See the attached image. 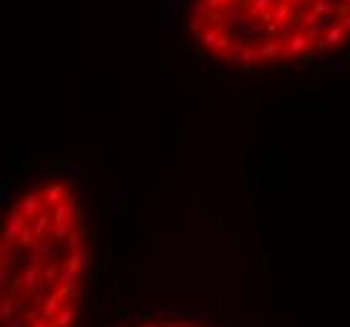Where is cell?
Masks as SVG:
<instances>
[{
  "label": "cell",
  "mask_w": 350,
  "mask_h": 327,
  "mask_svg": "<svg viewBox=\"0 0 350 327\" xmlns=\"http://www.w3.org/2000/svg\"><path fill=\"white\" fill-rule=\"evenodd\" d=\"M36 242H38V237L33 234V229H30V224H28V227L23 229V234L18 237V247H20V249H30Z\"/></svg>",
  "instance_id": "cell-26"
},
{
  "label": "cell",
  "mask_w": 350,
  "mask_h": 327,
  "mask_svg": "<svg viewBox=\"0 0 350 327\" xmlns=\"http://www.w3.org/2000/svg\"><path fill=\"white\" fill-rule=\"evenodd\" d=\"M73 320H76V305H73V300H68L63 305V310L58 312V317L53 320V327H73Z\"/></svg>",
  "instance_id": "cell-13"
},
{
  "label": "cell",
  "mask_w": 350,
  "mask_h": 327,
  "mask_svg": "<svg viewBox=\"0 0 350 327\" xmlns=\"http://www.w3.org/2000/svg\"><path fill=\"white\" fill-rule=\"evenodd\" d=\"M51 224H53V214H48V211H41L33 222H30V229H33V234L38 237V239H43V237H48V229H51Z\"/></svg>",
  "instance_id": "cell-11"
},
{
  "label": "cell",
  "mask_w": 350,
  "mask_h": 327,
  "mask_svg": "<svg viewBox=\"0 0 350 327\" xmlns=\"http://www.w3.org/2000/svg\"><path fill=\"white\" fill-rule=\"evenodd\" d=\"M340 23H343V25H345V28H348V30H350V13H345V15L340 18Z\"/></svg>",
  "instance_id": "cell-46"
},
{
  "label": "cell",
  "mask_w": 350,
  "mask_h": 327,
  "mask_svg": "<svg viewBox=\"0 0 350 327\" xmlns=\"http://www.w3.org/2000/svg\"><path fill=\"white\" fill-rule=\"evenodd\" d=\"M149 327H154V325H149Z\"/></svg>",
  "instance_id": "cell-50"
},
{
  "label": "cell",
  "mask_w": 350,
  "mask_h": 327,
  "mask_svg": "<svg viewBox=\"0 0 350 327\" xmlns=\"http://www.w3.org/2000/svg\"><path fill=\"white\" fill-rule=\"evenodd\" d=\"M66 196H68V192L63 189V184H51V187H46V192H43L46 204H51V206H56V204L66 201Z\"/></svg>",
  "instance_id": "cell-14"
},
{
  "label": "cell",
  "mask_w": 350,
  "mask_h": 327,
  "mask_svg": "<svg viewBox=\"0 0 350 327\" xmlns=\"http://www.w3.org/2000/svg\"><path fill=\"white\" fill-rule=\"evenodd\" d=\"M282 51H285L282 41H270L267 38L260 48V56H262V61H277V58H282Z\"/></svg>",
  "instance_id": "cell-12"
},
{
  "label": "cell",
  "mask_w": 350,
  "mask_h": 327,
  "mask_svg": "<svg viewBox=\"0 0 350 327\" xmlns=\"http://www.w3.org/2000/svg\"><path fill=\"white\" fill-rule=\"evenodd\" d=\"M76 234H78V237H83V239L88 237V222H86V216H83V211L78 214V224H76Z\"/></svg>",
  "instance_id": "cell-35"
},
{
  "label": "cell",
  "mask_w": 350,
  "mask_h": 327,
  "mask_svg": "<svg viewBox=\"0 0 350 327\" xmlns=\"http://www.w3.org/2000/svg\"><path fill=\"white\" fill-rule=\"evenodd\" d=\"M66 171H68V176L73 179V181H83V166H81V161H68L66 164Z\"/></svg>",
  "instance_id": "cell-29"
},
{
  "label": "cell",
  "mask_w": 350,
  "mask_h": 327,
  "mask_svg": "<svg viewBox=\"0 0 350 327\" xmlns=\"http://www.w3.org/2000/svg\"><path fill=\"white\" fill-rule=\"evenodd\" d=\"M71 234H73V229H68V227H56L53 229V234H51V239H58V242H66Z\"/></svg>",
  "instance_id": "cell-34"
},
{
  "label": "cell",
  "mask_w": 350,
  "mask_h": 327,
  "mask_svg": "<svg viewBox=\"0 0 350 327\" xmlns=\"http://www.w3.org/2000/svg\"><path fill=\"white\" fill-rule=\"evenodd\" d=\"M28 262H36V264H48V262H56V247L48 237L38 239L30 249H28Z\"/></svg>",
  "instance_id": "cell-5"
},
{
  "label": "cell",
  "mask_w": 350,
  "mask_h": 327,
  "mask_svg": "<svg viewBox=\"0 0 350 327\" xmlns=\"http://www.w3.org/2000/svg\"><path fill=\"white\" fill-rule=\"evenodd\" d=\"M20 305H23L20 297H13V295H10V297H3V302H0V317H3V320H10V317L18 312Z\"/></svg>",
  "instance_id": "cell-16"
},
{
  "label": "cell",
  "mask_w": 350,
  "mask_h": 327,
  "mask_svg": "<svg viewBox=\"0 0 350 327\" xmlns=\"http://www.w3.org/2000/svg\"><path fill=\"white\" fill-rule=\"evenodd\" d=\"M5 327H25V315H13L10 320H5Z\"/></svg>",
  "instance_id": "cell-36"
},
{
  "label": "cell",
  "mask_w": 350,
  "mask_h": 327,
  "mask_svg": "<svg viewBox=\"0 0 350 327\" xmlns=\"http://www.w3.org/2000/svg\"><path fill=\"white\" fill-rule=\"evenodd\" d=\"M171 3H177V5H179V3H182V0H171Z\"/></svg>",
  "instance_id": "cell-49"
},
{
  "label": "cell",
  "mask_w": 350,
  "mask_h": 327,
  "mask_svg": "<svg viewBox=\"0 0 350 327\" xmlns=\"http://www.w3.org/2000/svg\"><path fill=\"white\" fill-rule=\"evenodd\" d=\"M81 244H83V237H78L76 232L71 234L68 239H66V249H68V255H73V252H78L81 249Z\"/></svg>",
  "instance_id": "cell-33"
},
{
  "label": "cell",
  "mask_w": 350,
  "mask_h": 327,
  "mask_svg": "<svg viewBox=\"0 0 350 327\" xmlns=\"http://www.w3.org/2000/svg\"><path fill=\"white\" fill-rule=\"evenodd\" d=\"M41 277H43V264H36V262H28V264H23V269H20V279H23V287H25V292H36V287L41 284Z\"/></svg>",
  "instance_id": "cell-8"
},
{
  "label": "cell",
  "mask_w": 350,
  "mask_h": 327,
  "mask_svg": "<svg viewBox=\"0 0 350 327\" xmlns=\"http://www.w3.org/2000/svg\"><path fill=\"white\" fill-rule=\"evenodd\" d=\"M262 267H265V269H270V267H272V257H270V255H265V257H262Z\"/></svg>",
  "instance_id": "cell-44"
},
{
  "label": "cell",
  "mask_w": 350,
  "mask_h": 327,
  "mask_svg": "<svg viewBox=\"0 0 350 327\" xmlns=\"http://www.w3.org/2000/svg\"><path fill=\"white\" fill-rule=\"evenodd\" d=\"M287 81H323V73H305V70H295V73H287Z\"/></svg>",
  "instance_id": "cell-28"
},
{
  "label": "cell",
  "mask_w": 350,
  "mask_h": 327,
  "mask_svg": "<svg viewBox=\"0 0 350 327\" xmlns=\"http://www.w3.org/2000/svg\"><path fill=\"white\" fill-rule=\"evenodd\" d=\"M204 23H207V18L189 15V30H192V38H194V41H199V43H202V38H204V33H207Z\"/></svg>",
  "instance_id": "cell-18"
},
{
  "label": "cell",
  "mask_w": 350,
  "mask_h": 327,
  "mask_svg": "<svg viewBox=\"0 0 350 327\" xmlns=\"http://www.w3.org/2000/svg\"><path fill=\"white\" fill-rule=\"evenodd\" d=\"M275 5H277L275 0H252L247 10H250V15H255V18H260V15H262L265 10H272Z\"/></svg>",
  "instance_id": "cell-22"
},
{
  "label": "cell",
  "mask_w": 350,
  "mask_h": 327,
  "mask_svg": "<svg viewBox=\"0 0 350 327\" xmlns=\"http://www.w3.org/2000/svg\"><path fill=\"white\" fill-rule=\"evenodd\" d=\"M312 13L318 15V18H333L335 15V5L330 3V0H312Z\"/></svg>",
  "instance_id": "cell-19"
},
{
  "label": "cell",
  "mask_w": 350,
  "mask_h": 327,
  "mask_svg": "<svg viewBox=\"0 0 350 327\" xmlns=\"http://www.w3.org/2000/svg\"><path fill=\"white\" fill-rule=\"evenodd\" d=\"M237 35H239V38H247V41H250V38H262V35H265V23L257 20L255 15H247V18L242 20Z\"/></svg>",
  "instance_id": "cell-9"
},
{
  "label": "cell",
  "mask_w": 350,
  "mask_h": 327,
  "mask_svg": "<svg viewBox=\"0 0 350 327\" xmlns=\"http://www.w3.org/2000/svg\"><path fill=\"white\" fill-rule=\"evenodd\" d=\"M345 33H348V28L340 23V20H335V23H330V28H328V33L315 43L318 46V51H323V53H328L330 48H338L340 43H343V38H345Z\"/></svg>",
  "instance_id": "cell-4"
},
{
  "label": "cell",
  "mask_w": 350,
  "mask_h": 327,
  "mask_svg": "<svg viewBox=\"0 0 350 327\" xmlns=\"http://www.w3.org/2000/svg\"><path fill=\"white\" fill-rule=\"evenodd\" d=\"M209 3L207 0H192V15H199V18H207L209 15Z\"/></svg>",
  "instance_id": "cell-31"
},
{
  "label": "cell",
  "mask_w": 350,
  "mask_h": 327,
  "mask_svg": "<svg viewBox=\"0 0 350 327\" xmlns=\"http://www.w3.org/2000/svg\"><path fill=\"white\" fill-rule=\"evenodd\" d=\"M114 209L121 211V194H114Z\"/></svg>",
  "instance_id": "cell-43"
},
{
  "label": "cell",
  "mask_w": 350,
  "mask_h": 327,
  "mask_svg": "<svg viewBox=\"0 0 350 327\" xmlns=\"http://www.w3.org/2000/svg\"><path fill=\"white\" fill-rule=\"evenodd\" d=\"M330 58L323 53V51H307V53H302V58H300V63L305 65V68H315V65L320 63H328Z\"/></svg>",
  "instance_id": "cell-17"
},
{
  "label": "cell",
  "mask_w": 350,
  "mask_h": 327,
  "mask_svg": "<svg viewBox=\"0 0 350 327\" xmlns=\"http://www.w3.org/2000/svg\"><path fill=\"white\" fill-rule=\"evenodd\" d=\"M78 209L71 204L68 199L66 201H61V204H56L53 206V227H68L76 232V224H78Z\"/></svg>",
  "instance_id": "cell-3"
},
{
  "label": "cell",
  "mask_w": 350,
  "mask_h": 327,
  "mask_svg": "<svg viewBox=\"0 0 350 327\" xmlns=\"http://www.w3.org/2000/svg\"><path fill=\"white\" fill-rule=\"evenodd\" d=\"M272 13H275V23H287V20H292V8H290V3H277L275 8H272Z\"/></svg>",
  "instance_id": "cell-24"
},
{
  "label": "cell",
  "mask_w": 350,
  "mask_h": 327,
  "mask_svg": "<svg viewBox=\"0 0 350 327\" xmlns=\"http://www.w3.org/2000/svg\"><path fill=\"white\" fill-rule=\"evenodd\" d=\"M340 5H348L350 8V0H340Z\"/></svg>",
  "instance_id": "cell-48"
},
{
  "label": "cell",
  "mask_w": 350,
  "mask_h": 327,
  "mask_svg": "<svg viewBox=\"0 0 350 327\" xmlns=\"http://www.w3.org/2000/svg\"><path fill=\"white\" fill-rule=\"evenodd\" d=\"M51 169H56L53 161H43V164H41V171H51Z\"/></svg>",
  "instance_id": "cell-42"
},
{
  "label": "cell",
  "mask_w": 350,
  "mask_h": 327,
  "mask_svg": "<svg viewBox=\"0 0 350 327\" xmlns=\"http://www.w3.org/2000/svg\"><path fill=\"white\" fill-rule=\"evenodd\" d=\"M58 274H61V269H58L56 262H48V264L43 267V279H46V282H58Z\"/></svg>",
  "instance_id": "cell-30"
},
{
  "label": "cell",
  "mask_w": 350,
  "mask_h": 327,
  "mask_svg": "<svg viewBox=\"0 0 350 327\" xmlns=\"http://www.w3.org/2000/svg\"><path fill=\"white\" fill-rule=\"evenodd\" d=\"M63 305H66V302H63V295H61V292H51V297H48L46 305H43V315H41V317H46V320L53 322V320L58 317V312L63 310Z\"/></svg>",
  "instance_id": "cell-10"
},
{
  "label": "cell",
  "mask_w": 350,
  "mask_h": 327,
  "mask_svg": "<svg viewBox=\"0 0 350 327\" xmlns=\"http://www.w3.org/2000/svg\"><path fill=\"white\" fill-rule=\"evenodd\" d=\"M30 222L20 214V209H18V204L10 209V216L5 219V227H3V242H0V252L3 255H10L13 252V247L18 244V237L23 234V229L28 227Z\"/></svg>",
  "instance_id": "cell-1"
},
{
  "label": "cell",
  "mask_w": 350,
  "mask_h": 327,
  "mask_svg": "<svg viewBox=\"0 0 350 327\" xmlns=\"http://www.w3.org/2000/svg\"><path fill=\"white\" fill-rule=\"evenodd\" d=\"M328 28H330V23H328L325 18H320V20H315L312 25H307V28H305V33H307L310 43H318V41L328 33Z\"/></svg>",
  "instance_id": "cell-15"
},
{
  "label": "cell",
  "mask_w": 350,
  "mask_h": 327,
  "mask_svg": "<svg viewBox=\"0 0 350 327\" xmlns=\"http://www.w3.org/2000/svg\"><path fill=\"white\" fill-rule=\"evenodd\" d=\"M219 58H222V61H224L227 65H232V68H239V65H244V53H234L232 48L222 51V53H219Z\"/></svg>",
  "instance_id": "cell-23"
},
{
  "label": "cell",
  "mask_w": 350,
  "mask_h": 327,
  "mask_svg": "<svg viewBox=\"0 0 350 327\" xmlns=\"http://www.w3.org/2000/svg\"><path fill=\"white\" fill-rule=\"evenodd\" d=\"M66 199H68L73 206H78V204H81V199H83V192H81V189H76V192H68V196H66Z\"/></svg>",
  "instance_id": "cell-37"
},
{
  "label": "cell",
  "mask_w": 350,
  "mask_h": 327,
  "mask_svg": "<svg viewBox=\"0 0 350 327\" xmlns=\"http://www.w3.org/2000/svg\"><path fill=\"white\" fill-rule=\"evenodd\" d=\"M10 189H13V187H10V181H3V184H0V201H8Z\"/></svg>",
  "instance_id": "cell-38"
},
{
  "label": "cell",
  "mask_w": 350,
  "mask_h": 327,
  "mask_svg": "<svg viewBox=\"0 0 350 327\" xmlns=\"http://www.w3.org/2000/svg\"><path fill=\"white\" fill-rule=\"evenodd\" d=\"M151 247H156V249L161 247V232L159 229H154V234H151Z\"/></svg>",
  "instance_id": "cell-40"
},
{
  "label": "cell",
  "mask_w": 350,
  "mask_h": 327,
  "mask_svg": "<svg viewBox=\"0 0 350 327\" xmlns=\"http://www.w3.org/2000/svg\"><path fill=\"white\" fill-rule=\"evenodd\" d=\"M202 46H204L209 53H222V51H227V48L232 46V38L212 25V28H207V33H204V38H202Z\"/></svg>",
  "instance_id": "cell-6"
},
{
  "label": "cell",
  "mask_w": 350,
  "mask_h": 327,
  "mask_svg": "<svg viewBox=\"0 0 350 327\" xmlns=\"http://www.w3.org/2000/svg\"><path fill=\"white\" fill-rule=\"evenodd\" d=\"M252 257H250V252H247V249H244V255H242V272H244V274H250V267H252Z\"/></svg>",
  "instance_id": "cell-39"
},
{
  "label": "cell",
  "mask_w": 350,
  "mask_h": 327,
  "mask_svg": "<svg viewBox=\"0 0 350 327\" xmlns=\"http://www.w3.org/2000/svg\"><path fill=\"white\" fill-rule=\"evenodd\" d=\"M219 5H222V8H229V5H234V3H232V0H219Z\"/></svg>",
  "instance_id": "cell-47"
},
{
  "label": "cell",
  "mask_w": 350,
  "mask_h": 327,
  "mask_svg": "<svg viewBox=\"0 0 350 327\" xmlns=\"http://www.w3.org/2000/svg\"><path fill=\"white\" fill-rule=\"evenodd\" d=\"M257 61H262V56H260V48H255V46H247V48H244V63L252 65V63H257Z\"/></svg>",
  "instance_id": "cell-32"
},
{
  "label": "cell",
  "mask_w": 350,
  "mask_h": 327,
  "mask_svg": "<svg viewBox=\"0 0 350 327\" xmlns=\"http://www.w3.org/2000/svg\"><path fill=\"white\" fill-rule=\"evenodd\" d=\"M307 51H310V38H307V33L302 30V33H297L295 38H290V41L285 43V51H282V63L300 61V58H302V53H307Z\"/></svg>",
  "instance_id": "cell-2"
},
{
  "label": "cell",
  "mask_w": 350,
  "mask_h": 327,
  "mask_svg": "<svg viewBox=\"0 0 350 327\" xmlns=\"http://www.w3.org/2000/svg\"><path fill=\"white\" fill-rule=\"evenodd\" d=\"M58 284H61V287H68V289H73V287L78 284V272H76V269H71V267H63V269H61V274H58Z\"/></svg>",
  "instance_id": "cell-21"
},
{
  "label": "cell",
  "mask_w": 350,
  "mask_h": 327,
  "mask_svg": "<svg viewBox=\"0 0 350 327\" xmlns=\"http://www.w3.org/2000/svg\"><path fill=\"white\" fill-rule=\"evenodd\" d=\"M227 327H242V322L237 317H232V320H227Z\"/></svg>",
  "instance_id": "cell-45"
},
{
  "label": "cell",
  "mask_w": 350,
  "mask_h": 327,
  "mask_svg": "<svg viewBox=\"0 0 350 327\" xmlns=\"http://www.w3.org/2000/svg\"><path fill=\"white\" fill-rule=\"evenodd\" d=\"M48 297H51V282H46V279H43V282H41V284L36 287V292L30 295V300H38V302H46Z\"/></svg>",
  "instance_id": "cell-27"
},
{
  "label": "cell",
  "mask_w": 350,
  "mask_h": 327,
  "mask_svg": "<svg viewBox=\"0 0 350 327\" xmlns=\"http://www.w3.org/2000/svg\"><path fill=\"white\" fill-rule=\"evenodd\" d=\"M290 8H292V18L295 20H302L310 10H312V0H287Z\"/></svg>",
  "instance_id": "cell-20"
},
{
  "label": "cell",
  "mask_w": 350,
  "mask_h": 327,
  "mask_svg": "<svg viewBox=\"0 0 350 327\" xmlns=\"http://www.w3.org/2000/svg\"><path fill=\"white\" fill-rule=\"evenodd\" d=\"M8 277H10L8 267H0V282H3V284H8Z\"/></svg>",
  "instance_id": "cell-41"
},
{
  "label": "cell",
  "mask_w": 350,
  "mask_h": 327,
  "mask_svg": "<svg viewBox=\"0 0 350 327\" xmlns=\"http://www.w3.org/2000/svg\"><path fill=\"white\" fill-rule=\"evenodd\" d=\"M161 267V255H159V249L154 247L151 252H146L144 255V269H151V272H156Z\"/></svg>",
  "instance_id": "cell-25"
},
{
  "label": "cell",
  "mask_w": 350,
  "mask_h": 327,
  "mask_svg": "<svg viewBox=\"0 0 350 327\" xmlns=\"http://www.w3.org/2000/svg\"><path fill=\"white\" fill-rule=\"evenodd\" d=\"M43 204H46V199H41L38 192H28V194L18 201V209H20V214H23L28 222H33V219L43 211Z\"/></svg>",
  "instance_id": "cell-7"
}]
</instances>
